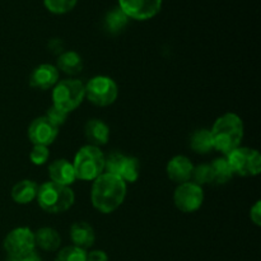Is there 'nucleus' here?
Here are the masks:
<instances>
[{
    "mask_svg": "<svg viewBox=\"0 0 261 261\" xmlns=\"http://www.w3.org/2000/svg\"><path fill=\"white\" fill-rule=\"evenodd\" d=\"M126 196V182L119 176L103 172L93 181L91 200L94 208L103 214L116 211Z\"/></svg>",
    "mask_w": 261,
    "mask_h": 261,
    "instance_id": "1",
    "label": "nucleus"
},
{
    "mask_svg": "<svg viewBox=\"0 0 261 261\" xmlns=\"http://www.w3.org/2000/svg\"><path fill=\"white\" fill-rule=\"evenodd\" d=\"M213 138V147L223 154H228L241 145L244 139V122L236 114L222 115L214 122L211 130Z\"/></svg>",
    "mask_w": 261,
    "mask_h": 261,
    "instance_id": "2",
    "label": "nucleus"
},
{
    "mask_svg": "<svg viewBox=\"0 0 261 261\" xmlns=\"http://www.w3.org/2000/svg\"><path fill=\"white\" fill-rule=\"evenodd\" d=\"M37 203L45 212L51 214H59L69 211L73 206L75 196L69 186L48 181L38 186Z\"/></svg>",
    "mask_w": 261,
    "mask_h": 261,
    "instance_id": "3",
    "label": "nucleus"
},
{
    "mask_svg": "<svg viewBox=\"0 0 261 261\" xmlns=\"http://www.w3.org/2000/svg\"><path fill=\"white\" fill-rule=\"evenodd\" d=\"M75 177L82 181H94L105 172V155L98 147L84 145L76 152L73 162Z\"/></svg>",
    "mask_w": 261,
    "mask_h": 261,
    "instance_id": "4",
    "label": "nucleus"
},
{
    "mask_svg": "<svg viewBox=\"0 0 261 261\" xmlns=\"http://www.w3.org/2000/svg\"><path fill=\"white\" fill-rule=\"evenodd\" d=\"M86 97L84 84L78 79L58 82L53 91V105L65 112H71L81 106Z\"/></svg>",
    "mask_w": 261,
    "mask_h": 261,
    "instance_id": "5",
    "label": "nucleus"
},
{
    "mask_svg": "<svg viewBox=\"0 0 261 261\" xmlns=\"http://www.w3.org/2000/svg\"><path fill=\"white\" fill-rule=\"evenodd\" d=\"M226 160L234 175L250 177L261 172V157L256 149L239 147L226 154Z\"/></svg>",
    "mask_w": 261,
    "mask_h": 261,
    "instance_id": "6",
    "label": "nucleus"
},
{
    "mask_svg": "<svg viewBox=\"0 0 261 261\" xmlns=\"http://www.w3.org/2000/svg\"><path fill=\"white\" fill-rule=\"evenodd\" d=\"M84 91L88 101L98 107L110 106L119 96L117 84L106 75H97L89 79L88 83L84 86Z\"/></svg>",
    "mask_w": 261,
    "mask_h": 261,
    "instance_id": "7",
    "label": "nucleus"
},
{
    "mask_svg": "<svg viewBox=\"0 0 261 261\" xmlns=\"http://www.w3.org/2000/svg\"><path fill=\"white\" fill-rule=\"evenodd\" d=\"M105 171L119 176L126 184L135 182L139 177V161L121 153H111L105 157Z\"/></svg>",
    "mask_w": 261,
    "mask_h": 261,
    "instance_id": "8",
    "label": "nucleus"
},
{
    "mask_svg": "<svg viewBox=\"0 0 261 261\" xmlns=\"http://www.w3.org/2000/svg\"><path fill=\"white\" fill-rule=\"evenodd\" d=\"M8 257L22 256L35 251V232L27 227H18L7 234L3 242Z\"/></svg>",
    "mask_w": 261,
    "mask_h": 261,
    "instance_id": "9",
    "label": "nucleus"
},
{
    "mask_svg": "<svg viewBox=\"0 0 261 261\" xmlns=\"http://www.w3.org/2000/svg\"><path fill=\"white\" fill-rule=\"evenodd\" d=\"M204 201V193L201 186L195 182H184L176 188L173 194V203L182 213L196 212Z\"/></svg>",
    "mask_w": 261,
    "mask_h": 261,
    "instance_id": "10",
    "label": "nucleus"
},
{
    "mask_svg": "<svg viewBox=\"0 0 261 261\" xmlns=\"http://www.w3.org/2000/svg\"><path fill=\"white\" fill-rule=\"evenodd\" d=\"M163 0H119V8L129 19L148 20L162 9Z\"/></svg>",
    "mask_w": 261,
    "mask_h": 261,
    "instance_id": "11",
    "label": "nucleus"
},
{
    "mask_svg": "<svg viewBox=\"0 0 261 261\" xmlns=\"http://www.w3.org/2000/svg\"><path fill=\"white\" fill-rule=\"evenodd\" d=\"M58 134L59 127H56L46 116L35 119L28 127V138L33 143V145L48 147L55 142Z\"/></svg>",
    "mask_w": 261,
    "mask_h": 261,
    "instance_id": "12",
    "label": "nucleus"
},
{
    "mask_svg": "<svg viewBox=\"0 0 261 261\" xmlns=\"http://www.w3.org/2000/svg\"><path fill=\"white\" fill-rule=\"evenodd\" d=\"M194 165L190 161V158L185 155H176L172 160L168 161L166 172L170 180L173 182H177L178 185L184 182H188L193 176Z\"/></svg>",
    "mask_w": 261,
    "mask_h": 261,
    "instance_id": "13",
    "label": "nucleus"
},
{
    "mask_svg": "<svg viewBox=\"0 0 261 261\" xmlns=\"http://www.w3.org/2000/svg\"><path fill=\"white\" fill-rule=\"evenodd\" d=\"M59 79L58 68L51 64H41L32 71L30 78V86L36 89H46L55 87Z\"/></svg>",
    "mask_w": 261,
    "mask_h": 261,
    "instance_id": "14",
    "label": "nucleus"
},
{
    "mask_svg": "<svg viewBox=\"0 0 261 261\" xmlns=\"http://www.w3.org/2000/svg\"><path fill=\"white\" fill-rule=\"evenodd\" d=\"M48 175L53 182L70 186L76 180L73 163L66 160H56L48 166Z\"/></svg>",
    "mask_w": 261,
    "mask_h": 261,
    "instance_id": "15",
    "label": "nucleus"
},
{
    "mask_svg": "<svg viewBox=\"0 0 261 261\" xmlns=\"http://www.w3.org/2000/svg\"><path fill=\"white\" fill-rule=\"evenodd\" d=\"M70 239L74 246L87 250L93 246L96 241L94 229L87 222H76L70 228Z\"/></svg>",
    "mask_w": 261,
    "mask_h": 261,
    "instance_id": "16",
    "label": "nucleus"
},
{
    "mask_svg": "<svg viewBox=\"0 0 261 261\" xmlns=\"http://www.w3.org/2000/svg\"><path fill=\"white\" fill-rule=\"evenodd\" d=\"M84 134H86L87 139L91 142V145L99 147V145H105L109 142L110 127L102 120H89L84 127Z\"/></svg>",
    "mask_w": 261,
    "mask_h": 261,
    "instance_id": "17",
    "label": "nucleus"
},
{
    "mask_svg": "<svg viewBox=\"0 0 261 261\" xmlns=\"http://www.w3.org/2000/svg\"><path fill=\"white\" fill-rule=\"evenodd\" d=\"M38 186L32 180H22L15 184L12 189V199L14 203L25 205V204L32 203L37 196Z\"/></svg>",
    "mask_w": 261,
    "mask_h": 261,
    "instance_id": "18",
    "label": "nucleus"
},
{
    "mask_svg": "<svg viewBox=\"0 0 261 261\" xmlns=\"http://www.w3.org/2000/svg\"><path fill=\"white\" fill-rule=\"evenodd\" d=\"M35 242L36 246L40 247L43 251L53 252L60 247L61 237L56 229L50 227H42L35 232Z\"/></svg>",
    "mask_w": 261,
    "mask_h": 261,
    "instance_id": "19",
    "label": "nucleus"
},
{
    "mask_svg": "<svg viewBox=\"0 0 261 261\" xmlns=\"http://www.w3.org/2000/svg\"><path fill=\"white\" fill-rule=\"evenodd\" d=\"M129 23V18L127 15L120 9L119 7L114 8L110 12H107L106 17H105V30L111 35H117V33L122 32L125 27Z\"/></svg>",
    "mask_w": 261,
    "mask_h": 261,
    "instance_id": "20",
    "label": "nucleus"
},
{
    "mask_svg": "<svg viewBox=\"0 0 261 261\" xmlns=\"http://www.w3.org/2000/svg\"><path fill=\"white\" fill-rule=\"evenodd\" d=\"M58 68L68 75H75L83 69V60L79 54L74 51H65L59 56Z\"/></svg>",
    "mask_w": 261,
    "mask_h": 261,
    "instance_id": "21",
    "label": "nucleus"
},
{
    "mask_svg": "<svg viewBox=\"0 0 261 261\" xmlns=\"http://www.w3.org/2000/svg\"><path fill=\"white\" fill-rule=\"evenodd\" d=\"M190 147L194 152L199 154H206L214 149L213 147V138H212L211 130L200 129L196 130L190 139Z\"/></svg>",
    "mask_w": 261,
    "mask_h": 261,
    "instance_id": "22",
    "label": "nucleus"
},
{
    "mask_svg": "<svg viewBox=\"0 0 261 261\" xmlns=\"http://www.w3.org/2000/svg\"><path fill=\"white\" fill-rule=\"evenodd\" d=\"M211 166L212 171H213V182L218 184V185H224V184L229 182L234 176L228 162H227L226 157L217 158Z\"/></svg>",
    "mask_w": 261,
    "mask_h": 261,
    "instance_id": "23",
    "label": "nucleus"
},
{
    "mask_svg": "<svg viewBox=\"0 0 261 261\" xmlns=\"http://www.w3.org/2000/svg\"><path fill=\"white\" fill-rule=\"evenodd\" d=\"M78 0H43L46 9L53 14H65L73 10Z\"/></svg>",
    "mask_w": 261,
    "mask_h": 261,
    "instance_id": "24",
    "label": "nucleus"
},
{
    "mask_svg": "<svg viewBox=\"0 0 261 261\" xmlns=\"http://www.w3.org/2000/svg\"><path fill=\"white\" fill-rule=\"evenodd\" d=\"M55 261H87V251L76 246H66L56 255Z\"/></svg>",
    "mask_w": 261,
    "mask_h": 261,
    "instance_id": "25",
    "label": "nucleus"
},
{
    "mask_svg": "<svg viewBox=\"0 0 261 261\" xmlns=\"http://www.w3.org/2000/svg\"><path fill=\"white\" fill-rule=\"evenodd\" d=\"M195 184H198L199 186L206 185V184L213 182V171H212L211 165H199L196 167H194L193 170V176Z\"/></svg>",
    "mask_w": 261,
    "mask_h": 261,
    "instance_id": "26",
    "label": "nucleus"
},
{
    "mask_svg": "<svg viewBox=\"0 0 261 261\" xmlns=\"http://www.w3.org/2000/svg\"><path fill=\"white\" fill-rule=\"evenodd\" d=\"M48 157H50V152L48 148L45 145H33L32 150L30 153V160L33 165L42 166L47 162Z\"/></svg>",
    "mask_w": 261,
    "mask_h": 261,
    "instance_id": "27",
    "label": "nucleus"
},
{
    "mask_svg": "<svg viewBox=\"0 0 261 261\" xmlns=\"http://www.w3.org/2000/svg\"><path fill=\"white\" fill-rule=\"evenodd\" d=\"M45 116L47 117V119L50 120V121L53 122L56 127H59V126H61V125H64V122L66 121L68 112L63 111V110L58 109V107L54 106L53 105V106L47 110V112H46Z\"/></svg>",
    "mask_w": 261,
    "mask_h": 261,
    "instance_id": "28",
    "label": "nucleus"
},
{
    "mask_svg": "<svg viewBox=\"0 0 261 261\" xmlns=\"http://www.w3.org/2000/svg\"><path fill=\"white\" fill-rule=\"evenodd\" d=\"M250 218L254 222L256 226H260L261 224V203L259 200L255 203V205L252 206L251 211H250Z\"/></svg>",
    "mask_w": 261,
    "mask_h": 261,
    "instance_id": "29",
    "label": "nucleus"
},
{
    "mask_svg": "<svg viewBox=\"0 0 261 261\" xmlns=\"http://www.w3.org/2000/svg\"><path fill=\"white\" fill-rule=\"evenodd\" d=\"M87 261H109V256L103 250H93L87 254Z\"/></svg>",
    "mask_w": 261,
    "mask_h": 261,
    "instance_id": "30",
    "label": "nucleus"
},
{
    "mask_svg": "<svg viewBox=\"0 0 261 261\" xmlns=\"http://www.w3.org/2000/svg\"><path fill=\"white\" fill-rule=\"evenodd\" d=\"M8 261H41V257L40 255H37L35 251H32L30 252V254L22 255V256L8 257Z\"/></svg>",
    "mask_w": 261,
    "mask_h": 261,
    "instance_id": "31",
    "label": "nucleus"
}]
</instances>
